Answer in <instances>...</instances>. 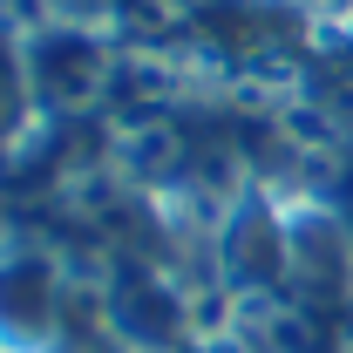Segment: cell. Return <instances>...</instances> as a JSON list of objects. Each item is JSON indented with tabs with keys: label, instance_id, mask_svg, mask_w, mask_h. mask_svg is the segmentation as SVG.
<instances>
[{
	"label": "cell",
	"instance_id": "cell-3",
	"mask_svg": "<svg viewBox=\"0 0 353 353\" xmlns=\"http://www.w3.org/2000/svg\"><path fill=\"white\" fill-rule=\"evenodd\" d=\"M218 285L245 306H279L285 299V190L238 183L218 211Z\"/></svg>",
	"mask_w": 353,
	"mask_h": 353
},
{
	"label": "cell",
	"instance_id": "cell-6",
	"mask_svg": "<svg viewBox=\"0 0 353 353\" xmlns=\"http://www.w3.org/2000/svg\"><path fill=\"white\" fill-rule=\"evenodd\" d=\"M41 123L34 88H28V61H21V21H0V150Z\"/></svg>",
	"mask_w": 353,
	"mask_h": 353
},
{
	"label": "cell",
	"instance_id": "cell-2",
	"mask_svg": "<svg viewBox=\"0 0 353 353\" xmlns=\"http://www.w3.org/2000/svg\"><path fill=\"white\" fill-rule=\"evenodd\" d=\"M285 306L312 326L353 312V224L312 190H285Z\"/></svg>",
	"mask_w": 353,
	"mask_h": 353
},
{
	"label": "cell",
	"instance_id": "cell-1",
	"mask_svg": "<svg viewBox=\"0 0 353 353\" xmlns=\"http://www.w3.org/2000/svg\"><path fill=\"white\" fill-rule=\"evenodd\" d=\"M21 61H28V88H34L41 123H61V116H82V109H95L109 95V82H116V34L102 21L48 7L41 21H21Z\"/></svg>",
	"mask_w": 353,
	"mask_h": 353
},
{
	"label": "cell",
	"instance_id": "cell-5",
	"mask_svg": "<svg viewBox=\"0 0 353 353\" xmlns=\"http://www.w3.org/2000/svg\"><path fill=\"white\" fill-rule=\"evenodd\" d=\"M102 326L123 353H183L190 347V306L157 265L123 259L102 285Z\"/></svg>",
	"mask_w": 353,
	"mask_h": 353
},
{
	"label": "cell",
	"instance_id": "cell-4",
	"mask_svg": "<svg viewBox=\"0 0 353 353\" xmlns=\"http://www.w3.org/2000/svg\"><path fill=\"white\" fill-rule=\"evenodd\" d=\"M75 279L34 238H7L0 245V353H48L75 333L68 319Z\"/></svg>",
	"mask_w": 353,
	"mask_h": 353
}]
</instances>
